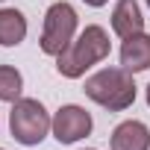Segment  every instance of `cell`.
Returning <instances> with one entry per match:
<instances>
[{"instance_id":"13","label":"cell","mask_w":150,"mask_h":150,"mask_svg":"<svg viewBox=\"0 0 150 150\" xmlns=\"http://www.w3.org/2000/svg\"><path fill=\"white\" fill-rule=\"evenodd\" d=\"M147 6H150V0H147Z\"/></svg>"},{"instance_id":"10","label":"cell","mask_w":150,"mask_h":150,"mask_svg":"<svg viewBox=\"0 0 150 150\" xmlns=\"http://www.w3.org/2000/svg\"><path fill=\"white\" fill-rule=\"evenodd\" d=\"M21 91H24L21 71L12 68V65H0V100L15 103V100H21Z\"/></svg>"},{"instance_id":"9","label":"cell","mask_w":150,"mask_h":150,"mask_svg":"<svg viewBox=\"0 0 150 150\" xmlns=\"http://www.w3.org/2000/svg\"><path fill=\"white\" fill-rule=\"evenodd\" d=\"M27 38V18L18 9H0V47H18Z\"/></svg>"},{"instance_id":"7","label":"cell","mask_w":150,"mask_h":150,"mask_svg":"<svg viewBox=\"0 0 150 150\" xmlns=\"http://www.w3.org/2000/svg\"><path fill=\"white\" fill-rule=\"evenodd\" d=\"M121 68H127L129 74H141L150 68V35L147 33H135L121 41Z\"/></svg>"},{"instance_id":"8","label":"cell","mask_w":150,"mask_h":150,"mask_svg":"<svg viewBox=\"0 0 150 150\" xmlns=\"http://www.w3.org/2000/svg\"><path fill=\"white\" fill-rule=\"evenodd\" d=\"M112 30L118 38H129L135 33H144V15L135 0H118L112 9Z\"/></svg>"},{"instance_id":"15","label":"cell","mask_w":150,"mask_h":150,"mask_svg":"<svg viewBox=\"0 0 150 150\" xmlns=\"http://www.w3.org/2000/svg\"><path fill=\"white\" fill-rule=\"evenodd\" d=\"M0 150H3V147H0Z\"/></svg>"},{"instance_id":"5","label":"cell","mask_w":150,"mask_h":150,"mask_svg":"<svg viewBox=\"0 0 150 150\" xmlns=\"http://www.w3.org/2000/svg\"><path fill=\"white\" fill-rule=\"evenodd\" d=\"M91 127H94V121H91V115L83 106L68 103V106H59V112L53 115L50 132H53V138L59 144H74V141L91 135Z\"/></svg>"},{"instance_id":"14","label":"cell","mask_w":150,"mask_h":150,"mask_svg":"<svg viewBox=\"0 0 150 150\" xmlns=\"http://www.w3.org/2000/svg\"><path fill=\"white\" fill-rule=\"evenodd\" d=\"M88 150H94V147H88Z\"/></svg>"},{"instance_id":"6","label":"cell","mask_w":150,"mask_h":150,"mask_svg":"<svg viewBox=\"0 0 150 150\" xmlns=\"http://www.w3.org/2000/svg\"><path fill=\"white\" fill-rule=\"evenodd\" d=\"M112 150H150V129L141 121H121L109 138Z\"/></svg>"},{"instance_id":"1","label":"cell","mask_w":150,"mask_h":150,"mask_svg":"<svg viewBox=\"0 0 150 150\" xmlns=\"http://www.w3.org/2000/svg\"><path fill=\"white\" fill-rule=\"evenodd\" d=\"M109 47H112L109 33L103 27H97V24H88L68 44V50H62L56 56V71L65 80H80L91 65H97V62H103L109 56Z\"/></svg>"},{"instance_id":"2","label":"cell","mask_w":150,"mask_h":150,"mask_svg":"<svg viewBox=\"0 0 150 150\" xmlns=\"http://www.w3.org/2000/svg\"><path fill=\"white\" fill-rule=\"evenodd\" d=\"M86 97L109 112H124L135 103V80L127 68H103L86 80Z\"/></svg>"},{"instance_id":"3","label":"cell","mask_w":150,"mask_h":150,"mask_svg":"<svg viewBox=\"0 0 150 150\" xmlns=\"http://www.w3.org/2000/svg\"><path fill=\"white\" fill-rule=\"evenodd\" d=\"M53 127V118L47 115L44 103L35 100V97H21L12 103V112H9V132L18 144L24 147H35L47 138Z\"/></svg>"},{"instance_id":"12","label":"cell","mask_w":150,"mask_h":150,"mask_svg":"<svg viewBox=\"0 0 150 150\" xmlns=\"http://www.w3.org/2000/svg\"><path fill=\"white\" fill-rule=\"evenodd\" d=\"M147 106H150V86H147Z\"/></svg>"},{"instance_id":"4","label":"cell","mask_w":150,"mask_h":150,"mask_svg":"<svg viewBox=\"0 0 150 150\" xmlns=\"http://www.w3.org/2000/svg\"><path fill=\"white\" fill-rule=\"evenodd\" d=\"M77 9L65 0L53 3L47 12H44V27H41V50L47 56H59L62 50H68V44L77 38Z\"/></svg>"},{"instance_id":"11","label":"cell","mask_w":150,"mask_h":150,"mask_svg":"<svg viewBox=\"0 0 150 150\" xmlns=\"http://www.w3.org/2000/svg\"><path fill=\"white\" fill-rule=\"evenodd\" d=\"M83 3H86V6H94V9H100V6H106V3H109V0H83Z\"/></svg>"}]
</instances>
